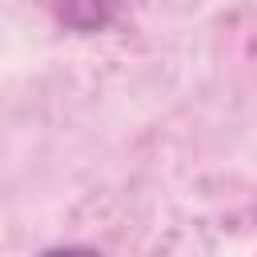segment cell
<instances>
[{
	"mask_svg": "<svg viewBox=\"0 0 257 257\" xmlns=\"http://www.w3.org/2000/svg\"><path fill=\"white\" fill-rule=\"evenodd\" d=\"M112 12V0H60V16L72 28H96Z\"/></svg>",
	"mask_w": 257,
	"mask_h": 257,
	"instance_id": "6da1fadb",
	"label": "cell"
},
{
	"mask_svg": "<svg viewBox=\"0 0 257 257\" xmlns=\"http://www.w3.org/2000/svg\"><path fill=\"white\" fill-rule=\"evenodd\" d=\"M44 257H96L92 249H52V253H44Z\"/></svg>",
	"mask_w": 257,
	"mask_h": 257,
	"instance_id": "7a4b0ae2",
	"label": "cell"
}]
</instances>
